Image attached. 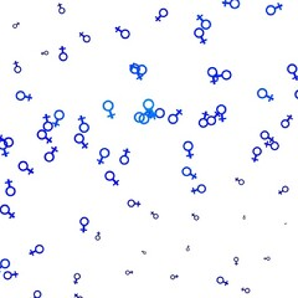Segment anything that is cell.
Wrapping results in <instances>:
<instances>
[{
	"label": "cell",
	"mask_w": 298,
	"mask_h": 298,
	"mask_svg": "<svg viewBox=\"0 0 298 298\" xmlns=\"http://www.w3.org/2000/svg\"><path fill=\"white\" fill-rule=\"evenodd\" d=\"M143 107L145 109H152L153 107H154V102H153L152 99H145L143 102Z\"/></svg>",
	"instance_id": "1"
},
{
	"label": "cell",
	"mask_w": 298,
	"mask_h": 298,
	"mask_svg": "<svg viewBox=\"0 0 298 298\" xmlns=\"http://www.w3.org/2000/svg\"><path fill=\"white\" fill-rule=\"evenodd\" d=\"M103 109H104V111H107V112L112 111V109H113V103L111 102V101H106V102L103 103Z\"/></svg>",
	"instance_id": "2"
},
{
	"label": "cell",
	"mask_w": 298,
	"mask_h": 298,
	"mask_svg": "<svg viewBox=\"0 0 298 298\" xmlns=\"http://www.w3.org/2000/svg\"><path fill=\"white\" fill-rule=\"evenodd\" d=\"M0 267H1V268H9V267H10V261H9L8 258H3V260L0 261Z\"/></svg>",
	"instance_id": "3"
},
{
	"label": "cell",
	"mask_w": 298,
	"mask_h": 298,
	"mask_svg": "<svg viewBox=\"0 0 298 298\" xmlns=\"http://www.w3.org/2000/svg\"><path fill=\"white\" fill-rule=\"evenodd\" d=\"M9 212H10V208H9L8 205H1V206H0V214H3V215H8Z\"/></svg>",
	"instance_id": "4"
},
{
	"label": "cell",
	"mask_w": 298,
	"mask_h": 298,
	"mask_svg": "<svg viewBox=\"0 0 298 298\" xmlns=\"http://www.w3.org/2000/svg\"><path fill=\"white\" fill-rule=\"evenodd\" d=\"M90 130V125L87 123H81L80 124V132L81 133H87Z\"/></svg>",
	"instance_id": "5"
},
{
	"label": "cell",
	"mask_w": 298,
	"mask_h": 298,
	"mask_svg": "<svg viewBox=\"0 0 298 298\" xmlns=\"http://www.w3.org/2000/svg\"><path fill=\"white\" fill-rule=\"evenodd\" d=\"M257 96H258V98H266L267 97V91L265 88H260L257 91Z\"/></svg>",
	"instance_id": "6"
},
{
	"label": "cell",
	"mask_w": 298,
	"mask_h": 298,
	"mask_svg": "<svg viewBox=\"0 0 298 298\" xmlns=\"http://www.w3.org/2000/svg\"><path fill=\"white\" fill-rule=\"evenodd\" d=\"M99 155H101V158H108L109 157V149L102 148V149H101V152H99Z\"/></svg>",
	"instance_id": "7"
},
{
	"label": "cell",
	"mask_w": 298,
	"mask_h": 298,
	"mask_svg": "<svg viewBox=\"0 0 298 298\" xmlns=\"http://www.w3.org/2000/svg\"><path fill=\"white\" fill-rule=\"evenodd\" d=\"M221 77H222L225 81H229L230 78H231V72L229 71V70H225V71L221 73Z\"/></svg>",
	"instance_id": "8"
},
{
	"label": "cell",
	"mask_w": 298,
	"mask_h": 298,
	"mask_svg": "<svg viewBox=\"0 0 298 298\" xmlns=\"http://www.w3.org/2000/svg\"><path fill=\"white\" fill-rule=\"evenodd\" d=\"M17 166H19V169L21 170V172H25V170H27V169H29V164L26 163V161H20Z\"/></svg>",
	"instance_id": "9"
},
{
	"label": "cell",
	"mask_w": 298,
	"mask_h": 298,
	"mask_svg": "<svg viewBox=\"0 0 298 298\" xmlns=\"http://www.w3.org/2000/svg\"><path fill=\"white\" fill-rule=\"evenodd\" d=\"M63 117H65V113L61 111V109H59V111H56L55 112V118L57 121H61V119H63Z\"/></svg>",
	"instance_id": "10"
},
{
	"label": "cell",
	"mask_w": 298,
	"mask_h": 298,
	"mask_svg": "<svg viewBox=\"0 0 298 298\" xmlns=\"http://www.w3.org/2000/svg\"><path fill=\"white\" fill-rule=\"evenodd\" d=\"M210 26H211V23H210L209 20H203V21H201V29H203V30L210 29Z\"/></svg>",
	"instance_id": "11"
},
{
	"label": "cell",
	"mask_w": 298,
	"mask_h": 298,
	"mask_svg": "<svg viewBox=\"0 0 298 298\" xmlns=\"http://www.w3.org/2000/svg\"><path fill=\"white\" fill-rule=\"evenodd\" d=\"M266 12H267V15H274V12H276V8L274 6H272V5H268L266 8Z\"/></svg>",
	"instance_id": "12"
},
{
	"label": "cell",
	"mask_w": 298,
	"mask_h": 298,
	"mask_svg": "<svg viewBox=\"0 0 298 298\" xmlns=\"http://www.w3.org/2000/svg\"><path fill=\"white\" fill-rule=\"evenodd\" d=\"M216 111H217V114H225V112H226V107L224 106V104H219L217 108H216Z\"/></svg>",
	"instance_id": "13"
},
{
	"label": "cell",
	"mask_w": 298,
	"mask_h": 298,
	"mask_svg": "<svg viewBox=\"0 0 298 298\" xmlns=\"http://www.w3.org/2000/svg\"><path fill=\"white\" fill-rule=\"evenodd\" d=\"M287 71L290 72V73H293V74H296L297 73V66L296 65H288V67H287Z\"/></svg>",
	"instance_id": "14"
},
{
	"label": "cell",
	"mask_w": 298,
	"mask_h": 298,
	"mask_svg": "<svg viewBox=\"0 0 298 298\" xmlns=\"http://www.w3.org/2000/svg\"><path fill=\"white\" fill-rule=\"evenodd\" d=\"M147 73V67L144 66V65H141V66H138V74L139 76H143V74Z\"/></svg>",
	"instance_id": "15"
},
{
	"label": "cell",
	"mask_w": 298,
	"mask_h": 298,
	"mask_svg": "<svg viewBox=\"0 0 298 298\" xmlns=\"http://www.w3.org/2000/svg\"><path fill=\"white\" fill-rule=\"evenodd\" d=\"M104 179L108 180V181L113 180V179H114V173H113V172H107L106 174H104Z\"/></svg>",
	"instance_id": "16"
},
{
	"label": "cell",
	"mask_w": 298,
	"mask_h": 298,
	"mask_svg": "<svg viewBox=\"0 0 298 298\" xmlns=\"http://www.w3.org/2000/svg\"><path fill=\"white\" fill-rule=\"evenodd\" d=\"M208 74L210 77H215L216 74H217V70L215 68V67H210L209 70H208Z\"/></svg>",
	"instance_id": "17"
},
{
	"label": "cell",
	"mask_w": 298,
	"mask_h": 298,
	"mask_svg": "<svg viewBox=\"0 0 298 298\" xmlns=\"http://www.w3.org/2000/svg\"><path fill=\"white\" fill-rule=\"evenodd\" d=\"M168 121H169L170 124H175L178 122V116L176 114H170L169 118H168Z\"/></svg>",
	"instance_id": "18"
},
{
	"label": "cell",
	"mask_w": 298,
	"mask_h": 298,
	"mask_svg": "<svg viewBox=\"0 0 298 298\" xmlns=\"http://www.w3.org/2000/svg\"><path fill=\"white\" fill-rule=\"evenodd\" d=\"M194 35H195L196 37H199V39H200V37H203V36H204V30L201 29V27H198V29H196L195 31H194Z\"/></svg>",
	"instance_id": "19"
},
{
	"label": "cell",
	"mask_w": 298,
	"mask_h": 298,
	"mask_svg": "<svg viewBox=\"0 0 298 298\" xmlns=\"http://www.w3.org/2000/svg\"><path fill=\"white\" fill-rule=\"evenodd\" d=\"M192 147H194V145H192L191 142H185V143H184V145H183V148L185 149L186 152H190L191 149H192Z\"/></svg>",
	"instance_id": "20"
},
{
	"label": "cell",
	"mask_w": 298,
	"mask_h": 298,
	"mask_svg": "<svg viewBox=\"0 0 298 298\" xmlns=\"http://www.w3.org/2000/svg\"><path fill=\"white\" fill-rule=\"evenodd\" d=\"M52 128H54V125H52V123H50V122H45V123H43V130L49 132V130H52Z\"/></svg>",
	"instance_id": "21"
},
{
	"label": "cell",
	"mask_w": 298,
	"mask_h": 298,
	"mask_svg": "<svg viewBox=\"0 0 298 298\" xmlns=\"http://www.w3.org/2000/svg\"><path fill=\"white\" fill-rule=\"evenodd\" d=\"M83 139H85V138H83V134H82V133H78V134L74 135V142H76V143H82Z\"/></svg>",
	"instance_id": "22"
},
{
	"label": "cell",
	"mask_w": 298,
	"mask_h": 298,
	"mask_svg": "<svg viewBox=\"0 0 298 298\" xmlns=\"http://www.w3.org/2000/svg\"><path fill=\"white\" fill-rule=\"evenodd\" d=\"M46 130H43V129H41V130H39L37 132V138L39 139H46Z\"/></svg>",
	"instance_id": "23"
},
{
	"label": "cell",
	"mask_w": 298,
	"mask_h": 298,
	"mask_svg": "<svg viewBox=\"0 0 298 298\" xmlns=\"http://www.w3.org/2000/svg\"><path fill=\"white\" fill-rule=\"evenodd\" d=\"M183 175H184V176H190V175H191V169L189 168V166L183 168Z\"/></svg>",
	"instance_id": "24"
},
{
	"label": "cell",
	"mask_w": 298,
	"mask_h": 298,
	"mask_svg": "<svg viewBox=\"0 0 298 298\" xmlns=\"http://www.w3.org/2000/svg\"><path fill=\"white\" fill-rule=\"evenodd\" d=\"M54 159H55L54 153H46V154H45V160L46 161H49V163H50V161H52Z\"/></svg>",
	"instance_id": "25"
},
{
	"label": "cell",
	"mask_w": 298,
	"mask_h": 298,
	"mask_svg": "<svg viewBox=\"0 0 298 298\" xmlns=\"http://www.w3.org/2000/svg\"><path fill=\"white\" fill-rule=\"evenodd\" d=\"M6 195L8 196H14L15 195V189L12 186H9L6 188Z\"/></svg>",
	"instance_id": "26"
},
{
	"label": "cell",
	"mask_w": 298,
	"mask_h": 298,
	"mask_svg": "<svg viewBox=\"0 0 298 298\" xmlns=\"http://www.w3.org/2000/svg\"><path fill=\"white\" fill-rule=\"evenodd\" d=\"M119 161H121V164L127 165V164L129 163V158L127 157V155H122V157H121V159H119Z\"/></svg>",
	"instance_id": "27"
},
{
	"label": "cell",
	"mask_w": 298,
	"mask_h": 298,
	"mask_svg": "<svg viewBox=\"0 0 298 298\" xmlns=\"http://www.w3.org/2000/svg\"><path fill=\"white\" fill-rule=\"evenodd\" d=\"M206 121H208V125H214L216 123V118L212 117V116H210L209 118H206Z\"/></svg>",
	"instance_id": "28"
},
{
	"label": "cell",
	"mask_w": 298,
	"mask_h": 298,
	"mask_svg": "<svg viewBox=\"0 0 298 298\" xmlns=\"http://www.w3.org/2000/svg\"><path fill=\"white\" fill-rule=\"evenodd\" d=\"M230 6L232 9H237L240 6V1H239V0H231V1H230Z\"/></svg>",
	"instance_id": "29"
},
{
	"label": "cell",
	"mask_w": 298,
	"mask_h": 298,
	"mask_svg": "<svg viewBox=\"0 0 298 298\" xmlns=\"http://www.w3.org/2000/svg\"><path fill=\"white\" fill-rule=\"evenodd\" d=\"M121 36H122V39H128L130 36L129 30H122V31H121Z\"/></svg>",
	"instance_id": "30"
},
{
	"label": "cell",
	"mask_w": 298,
	"mask_h": 298,
	"mask_svg": "<svg viewBox=\"0 0 298 298\" xmlns=\"http://www.w3.org/2000/svg\"><path fill=\"white\" fill-rule=\"evenodd\" d=\"M16 99H17V101H24V99H25V93H24L23 91H19V92L16 93Z\"/></svg>",
	"instance_id": "31"
},
{
	"label": "cell",
	"mask_w": 298,
	"mask_h": 298,
	"mask_svg": "<svg viewBox=\"0 0 298 298\" xmlns=\"http://www.w3.org/2000/svg\"><path fill=\"white\" fill-rule=\"evenodd\" d=\"M199 125L201 127V128H205V127H208V121H206V118H201V119H199Z\"/></svg>",
	"instance_id": "32"
},
{
	"label": "cell",
	"mask_w": 298,
	"mask_h": 298,
	"mask_svg": "<svg viewBox=\"0 0 298 298\" xmlns=\"http://www.w3.org/2000/svg\"><path fill=\"white\" fill-rule=\"evenodd\" d=\"M164 114H165V112H164V109H163V108H159V109H157V112H155V116H157L158 118H161V117H164Z\"/></svg>",
	"instance_id": "33"
},
{
	"label": "cell",
	"mask_w": 298,
	"mask_h": 298,
	"mask_svg": "<svg viewBox=\"0 0 298 298\" xmlns=\"http://www.w3.org/2000/svg\"><path fill=\"white\" fill-rule=\"evenodd\" d=\"M270 147H271V149L272 150H277V149L279 148V144L277 143V142H271L270 143Z\"/></svg>",
	"instance_id": "34"
},
{
	"label": "cell",
	"mask_w": 298,
	"mask_h": 298,
	"mask_svg": "<svg viewBox=\"0 0 298 298\" xmlns=\"http://www.w3.org/2000/svg\"><path fill=\"white\" fill-rule=\"evenodd\" d=\"M59 59H60V61H66L68 59V56H67L66 52H61V54L59 55Z\"/></svg>",
	"instance_id": "35"
},
{
	"label": "cell",
	"mask_w": 298,
	"mask_h": 298,
	"mask_svg": "<svg viewBox=\"0 0 298 298\" xmlns=\"http://www.w3.org/2000/svg\"><path fill=\"white\" fill-rule=\"evenodd\" d=\"M80 224H81L82 226H87V225L90 224V220H88L87 217H82L81 220H80Z\"/></svg>",
	"instance_id": "36"
},
{
	"label": "cell",
	"mask_w": 298,
	"mask_h": 298,
	"mask_svg": "<svg viewBox=\"0 0 298 298\" xmlns=\"http://www.w3.org/2000/svg\"><path fill=\"white\" fill-rule=\"evenodd\" d=\"M5 143H6V147H12V145H14V139H12V138H6Z\"/></svg>",
	"instance_id": "37"
},
{
	"label": "cell",
	"mask_w": 298,
	"mask_h": 298,
	"mask_svg": "<svg viewBox=\"0 0 298 298\" xmlns=\"http://www.w3.org/2000/svg\"><path fill=\"white\" fill-rule=\"evenodd\" d=\"M261 138L265 139V141H266V139H268V138H270L268 132H267V130H262V132H261Z\"/></svg>",
	"instance_id": "38"
},
{
	"label": "cell",
	"mask_w": 298,
	"mask_h": 298,
	"mask_svg": "<svg viewBox=\"0 0 298 298\" xmlns=\"http://www.w3.org/2000/svg\"><path fill=\"white\" fill-rule=\"evenodd\" d=\"M130 72L132 73H138V65L137 63H133L130 66Z\"/></svg>",
	"instance_id": "39"
},
{
	"label": "cell",
	"mask_w": 298,
	"mask_h": 298,
	"mask_svg": "<svg viewBox=\"0 0 298 298\" xmlns=\"http://www.w3.org/2000/svg\"><path fill=\"white\" fill-rule=\"evenodd\" d=\"M198 191L203 194V192H205V191H206V186H205L204 184H200V185L198 186Z\"/></svg>",
	"instance_id": "40"
},
{
	"label": "cell",
	"mask_w": 298,
	"mask_h": 298,
	"mask_svg": "<svg viewBox=\"0 0 298 298\" xmlns=\"http://www.w3.org/2000/svg\"><path fill=\"white\" fill-rule=\"evenodd\" d=\"M166 15H168V10H166V9H160L159 16H160V17H165Z\"/></svg>",
	"instance_id": "41"
},
{
	"label": "cell",
	"mask_w": 298,
	"mask_h": 298,
	"mask_svg": "<svg viewBox=\"0 0 298 298\" xmlns=\"http://www.w3.org/2000/svg\"><path fill=\"white\" fill-rule=\"evenodd\" d=\"M142 117H143L142 113H135V114H134V121H135V122H141V121H142Z\"/></svg>",
	"instance_id": "42"
},
{
	"label": "cell",
	"mask_w": 298,
	"mask_h": 298,
	"mask_svg": "<svg viewBox=\"0 0 298 298\" xmlns=\"http://www.w3.org/2000/svg\"><path fill=\"white\" fill-rule=\"evenodd\" d=\"M261 153H262V149L260 147H255V148H253V154H255V155H260Z\"/></svg>",
	"instance_id": "43"
},
{
	"label": "cell",
	"mask_w": 298,
	"mask_h": 298,
	"mask_svg": "<svg viewBox=\"0 0 298 298\" xmlns=\"http://www.w3.org/2000/svg\"><path fill=\"white\" fill-rule=\"evenodd\" d=\"M281 125L283 127V128H288V127H290V121H288V119H283L281 122Z\"/></svg>",
	"instance_id": "44"
},
{
	"label": "cell",
	"mask_w": 298,
	"mask_h": 298,
	"mask_svg": "<svg viewBox=\"0 0 298 298\" xmlns=\"http://www.w3.org/2000/svg\"><path fill=\"white\" fill-rule=\"evenodd\" d=\"M35 251H36L37 253H42L43 252V246L42 245H37L36 247H35Z\"/></svg>",
	"instance_id": "45"
},
{
	"label": "cell",
	"mask_w": 298,
	"mask_h": 298,
	"mask_svg": "<svg viewBox=\"0 0 298 298\" xmlns=\"http://www.w3.org/2000/svg\"><path fill=\"white\" fill-rule=\"evenodd\" d=\"M148 121H149V117H148V116H144V114H143V117H142V121H141V123H143V124H147V123H148Z\"/></svg>",
	"instance_id": "46"
},
{
	"label": "cell",
	"mask_w": 298,
	"mask_h": 298,
	"mask_svg": "<svg viewBox=\"0 0 298 298\" xmlns=\"http://www.w3.org/2000/svg\"><path fill=\"white\" fill-rule=\"evenodd\" d=\"M8 147H6V143H5V141L4 139H0V149H6Z\"/></svg>",
	"instance_id": "47"
},
{
	"label": "cell",
	"mask_w": 298,
	"mask_h": 298,
	"mask_svg": "<svg viewBox=\"0 0 298 298\" xmlns=\"http://www.w3.org/2000/svg\"><path fill=\"white\" fill-rule=\"evenodd\" d=\"M11 277H12V274L9 272V271H6V272L4 273V278H5V279H10Z\"/></svg>",
	"instance_id": "48"
},
{
	"label": "cell",
	"mask_w": 298,
	"mask_h": 298,
	"mask_svg": "<svg viewBox=\"0 0 298 298\" xmlns=\"http://www.w3.org/2000/svg\"><path fill=\"white\" fill-rule=\"evenodd\" d=\"M127 205H128L129 208H133L134 205H135V201H134V200H132V199H129V200H128V203H127Z\"/></svg>",
	"instance_id": "49"
},
{
	"label": "cell",
	"mask_w": 298,
	"mask_h": 298,
	"mask_svg": "<svg viewBox=\"0 0 298 298\" xmlns=\"http://www.w3.org/2000/svg\"><path fill=\"white\" fill-rule=\"evenodd\" d=\"M83 41H85V42H90L91 41V36H90V35H83Z\"/></svg>",
	"instance_id": "50"
},
{
	"label": "cell",
	"mask_w": 298,
	"mask_h": 298,
	"mask_svg": "<svg viewBox=\"0 0 298 298\" xmlns=\"http://www.w3.org/2000/svg\"><path fill=\"white\" fill-rule=\"evenodd\" d=\"M216 282H217L219 284H222V283H225V281H224V278H222V277H217V278H216Z\"/></svg>",
	"instance_id": "51"
},
{
	"label": "cell",
	"mask_w": 298,
	"mask_h": 298,
	"mask_svg": "<svg viewBox=\"0 0 298 298\" xmlns=\"http://www.w3.org/2000/svg\"><path fill=\"white\" fill-rule=\"evenodd\" d=\"M41 296H42V293H41L40 291H36V292L34 293V297H35V298H39V297H41Z\"/></svg>",
	"instance_id": "52"
},
{
	"label": "cell",
	"mask_w": 298,
	"mask_h": 298,
	"mask_svg": "<svg viewBox=\"0 0 298 298\" xmlns=\"http://www.w3.org/2000/svg\"><path fill=\"white\" fill-rule=\"evenodd\" d=\"M14 71H15V73H20V72H21V67H20V66H17V65H16V66H15V68H14Z\"/></svg>",
	"instance_id": "53"
},
{
	"label": "cell",
	"mask_w": 298,
	"mask_h": 298,
	"mask_svg": "<svg viewBox=\"0 0 298 298\" xmlns=\"http://www.w3.org/2000/svg\"><path fill=\"white\" fill-rule=\"evenodd\" d=\"M65 11H66V10H65V8H62V6L59 8V12H60V14H65Z\"/></svg>",
	"instance_id": "54"
},
{
	"label": "cell",
	"mask_w": 298,
	"mask_h": 298,
	"mask_svg": "<svg viewBox=\"0 0 298 298\" xmlns=\"http://www.w3.org/2000/svg\"><path fill=\"white\" fill-rule=\"evenodd\" d=\"M288 190H290V189H288V186L286 185V186H283V188H282V190H281V192H287Z\"/></svg>",
	"instance_id": "55"
},
{
	"label": "cell",
	"mask_w": 298,
	"mask_h": 298,
	"mask_svg": "<svg viewBox=\"0 0 298 298\" xmlns=\"http://www.w3.org/2000/svg\"><path fill=\"white\" fill-rule=\"evenodd\" d=\"M73 277H74V279H76V281H78V279L81 278V274H80V273H76V274L73 276Z\"/></svg>",
	"instance_id": "56"
},
{
	"label": "cell",
	"mask_w": 298,
	"mask_h": 298,
	"mask_svg": "<svg viewBox=\"0 0 298 298\" xmlns=\"http://www.w3.org/2000/svg\"><path fill=\"white\" fill-rule=\"evenodd\" d=\"M236 180L239 181V184H240V185H243V184H245V181L242 180V179H240V180H239V179H236Z\"/></svg>",
	"instance_id": "57"
},
{
	"label": "cell",
	"mask_w": 298,
	"mask_h": 298,
	"mask_svg": "<svg viewBox=\"0 0 298 298\" xmlns=\"http://www.w3.org/2000/svg\"><path fill=\"white\" fill-rule=\"evenodd\" d=\"M96 240H97V241H99V240H101V235H99V234L96 235Z\"/></svg>",
	"instance_id": "58"
},
{
	"label": "cell",
	"mask_w": 298,
	"mask_h": 298,
	"mask_svg": "<svg viewBox=\"0 0 298 298\" xmlns=\"http://www.w3.org/2000/svg\"><path fill=\"white\" fill-rule=\"evenodd\" d=\"M294 97H296V98H298V91H296V92H294Z\"/></svg>",
	"instance_id": "59"
},
{
	"label": "cell",
	"mask_w": 298,
	"mask_h": 298,
	"mask_svg": "<svg viewBox=\"0 0 298 298\" xmlns=\"http://www.w3.org/2000/svg\"><path fill=\"white\" fill-rule=\"evenodd\" d=\"M234 262H235V263H237V262H239V258H237V257H235V260H234Z\"/></svg>",
	"instance_id": "60"
}]
</instances>
